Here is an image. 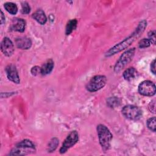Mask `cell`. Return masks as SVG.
<instances>
[{
    "mask_svg": "<svg viewBox=\"0 0 156 156\" xmlns=\"http://www.w3.org/2000/svg\"><path fill=\"white\" fill-rule=\"evenodd\" d=\"M59 144V140L57 138H52L48 143L47 151L48 152H54L56 148L57 147Z\"/></svg>",
    "mask_w": 156,
    "mask_h": 156,
    "instance_id": "ac0fdd59",
    "label": "cell"
},
{
    "mask_svg": "<svg viewBox=\"0 0 156 156\" xmlns=\"http://www.w3.org/2000/svg\"><path fill=\"white\" fill-rule=\"evenodd\" d=\"M5 73L8 79L15 83H20V79L18 73V71L15 65L10 64L5 68Z\"/></svg>",
    "mask_w": 156,
    "mask_h": 156,
    "instance_id": "30bf717a",
    "label": "cell"
},
{
    "mask_svg": "<svg viewBox=\"0 0 156 156\" xmlns=\"http://www.w3.org/2000/svg\"><path fill=\"white\" fill-rule=\"evenodd\" d=\"M151 42L150 41V40L148 38H143L141 39L139 43H138V47L140 48H148L151 46Z\"/></svg>",
    "mask_w": 156,
    "mask_h": 156,
    "instance_id": "44dd1931",
    "label": "cell"
},
{
    "mask_svg": "<svg viewBox=\"0 0 156 156\" xmlns=\"http://www.w3.org/2000/svg\"><path fill=\"white\" fill-rule=\"evenodd\" d=\"M148 39L151 42V44L155 43V30H151L148 32Z\"/></svg>",
    "mask_w": 156,
    "mask_h": 156,
    "instance_id": "603a6c76",
    "label": "cell"
},
{
    "mask_svg": "<svg viewBox=\"0 0 156 156\" xmlns=\"http://www.w3.org/2000/svg\"><path fill=\"white\" fill-rule=\"evenodd\" d=\"M4 7L6 11L12 15H16L18 12V7L13 2H7L4 4Z\"/></svg>",
    "mask_w": 156,
    "mask_h": 156,
    "instance_id": "e0dca14e",
    "label": "cell"
},
{
    "mask_svg": "<svg viewBox=\"0 0 156 156\" xmlns=\"http://www.w3.org/2000/svg\"><path fill=\"white\" fill-rule=\"evenodd\" d=\"M107 77L104 75H96L93 77L86 85V89L90 92H95L102 88L106 84Z\"/></svg>",
    "mask_w": 156,
    "mask_h": 156,
    "instance_id": "5b68a950",
    "label": "cell"
},
{
    "mask_svg": "<svg viewBox=\"0 0 156 156\" xmlns=\"http://www.w3.org/2000/svg\"><path fill=\"white\" fill-rule=\"evenodd\" d=\"M54 66V61L52 59L48 60L41 67V74L43 76L50 74Z\"/></svg>",
    "mask_w": 156,
    "mask_h": 156,
    "instance_id": "5bb4252c",
    "label": "cell"
},
{
    "mask_svg": "<svg viewBox=\"0 0 156 156\" xmlns=\"http://www.w3.org/2000/svg\"><path fill=\"white\" fill-rule=\"evenodd\" d=\"M77 25V21L76 19H71L69 20L66 24V28H65V34L66 35H69L71 34L73 31H74Z\"/></svg>",
    "mask_w": 156,
    "mask_h": 156,
    "instance_id": "2e32d148",
    "label": "cell"
},
{
    "mask_svg": "<svg viewBox=\"0 0 156 156\" xmlns=\"http://www.w3.org/2000/svg\"><path fill=\"white\" fill-rule=\"evenodd\" d=\"M79 133L76 130L71 131L66 136L60 149V153L64 154L69 149L74 146L79 141Z\"/></svg>",
    "mask_w": 156,
    "mask_h": 156,
    "instance_id": "52a82bcc",
    "label": "cell"
},
{
    "mask_svg": "<svg viewBox=\"0 0 156 156\" xmlns=\"http://www.w3.org/2000/svg\"><path fill=\"white\" fill-rule=\"evenodd\" d=\"M137 71L133 67H130L126 69L122 73V76L124 79L127 81H130L135 79L136 76Z\"/></svg>",
    "mask_w": 156,
    "mask_h": 156,
    "instance_id": "9a60e30c",
    "label": "cell"
},
{
    "mask_svg": "<svg viewBox=\"0 0 156 156\" xmlns=\"http://www.w3.org/2000/svg\"><path fill=\"white\" fill-rule=\"evenodd\" d=\"M151 71L154 74H155V60H153L151 64Z\"/></svg>",
    "mask_w": 156,
    "mask_h": 156,
    "instance_id": "484cf974",
    "label": "cell"
},
{
    "mask_svg": "<svg viewBox=\"0 0 156 156\" xmlns=\"http://www.w3.org/2000/svg\"><path fill=\"white\" fill-rule=\"evenodd\" d=\"M147 23L146 20H143L142 21H141L138 23V26L136 27L135 30L128 37L111 48L105 52V57H111L127 48L133 41H135L142 35L146 27H147Z\"/></svg>",
    "mask_w": 156,
    "mask_h": 156,
    "instance_id": "6da1fadb",
    "label": "cell"
},
{
    "mask_svg": "<svg viewBox=\"0 0 156 156\" xmlns=\"http://www.w3.org/2000/svg\"><path fill=\"white\" fill-rule=\"evenodd\" d=\"M32 18L37 21L41 25L44 24L47 21V18L45 15V13L43 10L41 9H38L35 11L32 15Z\"/></svg>",
    "mask_w": 156,
    "mask_h": 156,
    "instance_id": "4fadbf2b",
    "label": "cell"
},
{
    "mask_svg": "<svg viewBox=\"0 0 156 156\" xmlns=\"http://www.w3.org/2000/svg\"><path fill=\"white\" fill-rule=\"evenodd\" d=\"M155 85L151 80H144L141 82L138 87V92L144 96H153L155 94Z\"/></svg>",
    "mask_w": 156,
    "mask_h": 156,
    "instance_id": "ba28073f",
    "label": "cell"
},
{
    "mask_svg": "<svg viewBox=\"0 0 156 156\" xmlns=\"http://www.w3.org/2000/svg\"><path fill=\"white\" fill-rule=\"evenodd\" d=\"M25 27H26L25 20H23V18H15L12 20L10 29L11 30H13V31L23 32L25 30Z\"/></svg>",
    "mask_w": 156,
    "mask_h": 156,
    "instance_id": "8fae6325",
    "label": "cell"
},
{
    "mask_svg": "<svg viewBox=\"0 0 156 156\" xmlns=\"http://www.w3.org/2000/svg\"><path fill=\"white\" fill-rule=\"evenodd\" d=\"M36 151L35 144L28 139H24L18 143L10 151L9 155H25L35 152Z\"/></svg>",
    "mask_w": 156,
    "mask_h": 156,
    "instance_id": "3957f363",
    "label": "cell"
},
{
    "mask_svg": "<svg viewBox=\"0 0 156 156\" xmlns=\"http://www.w3.org/2000/svg\"><path fill=\"white\" fill-rule=\"evenodd\" d=\"M135 52V48H133L126 51L122 54L115 65L114 71L116 73L120 72L133 59Z\"/></svg>",
    "mask_w": 156,
    "mask_h": 156,
    "instance_id": "277c9868",
    "label": "cell"
},
{
    "mask_svg": "<svg viewBox=\"0 0 156 156\" xmlns=\"http://www.w3.org/2000/svg\"><path fill=\"white\" fill-rule=\"evenodd\" d=\"M15 44L21 49H28L32 46V41L26 37H19L15 39Z\"/></svg>",
    "mask_w": 156,
    "mask_h": 156,
    "instance_id": "7c38bea8",
    "label": "cell"
},
{
    "mask_svg": "<svg viewBox=\"0 0 156 156\" xmlns=\"http://www.w3.org/2000/svg\"><path fill=\"white\" fill-rule=\"evenodd\" d=\"M120 104V100L117 97H110L107 100V105L110 108H115Z\"/></svg>",
    "mask_w": 156,
    "mask_h": 156,
    "instance_id": "d6986e66",
    "label": "cell"
},
{
    "mask_svg": "<svg viewBox=\"0 0 156 156\" xmlns=\"http://www.w3.org/2000/svg\"><path fill=\"white\" fill-rule=\"evenodd\" d=\"M31 74L34 76H37L39 74H41V67H39L38 66H33L30 70Z\"/></svg>",
    "mask_w": 156,
    "mask_h": 156,
    "instance_id": "cb8c5ba5",
    "label": "cell"
},
{
    "mask_svg": "<svg viewBox=\"0 0 156 156\" xmlns=\"http://www.w3.org/2000/svg\"><path fill=\"white\" fill-rule=\"evenodd\" d=\"M1 50L4 55L10 57L14 52V45L8 37H4L1 43Z\"/></svg>",
    "mask_w": 156,
    "mask_h": 156,
    "instance_id": "9c48e42d",
    "label": "cell"
},
{
    "mask_svg": "<svg viewBox=\"0 0 156 156\" xmlns=\"http://www.w3.org/2000/svg\"><path fill=\"white\" fill-rule=\"evenodd\" d=\"M21 13L23 14H28L30 12V7L27 2L21 3Z\"/></svg>",
    "mask_w": 156,
    "mask_h": 156,
    "instance_id": "7402d4cb",
    "label": "cell"
},
{
    "mask_svg": "<svg viewBox=\"0 0 156 156\" xmlns=\"http://www.w3.org/2000/svg\"><path fill=\"white\" fill-rule=\"evenodd\" d=\"M122 114L125 118L130 120H138L142 116L141 110L137 106L133 105H127L121 110Z\"/></svg>",
    "mask_w": 156,
    "mask_h": 156,
    "instance_id": "8992f818",
    "label": "cell"
},
{
    "mask_svg": "<svg viewBox=\"0 0 156 156\" xmlns=\"http://www.w3.org/2000/svg\"><path fill=\"white\" fill-rule=\"evenodd\" d=\"M155 122H156L155 117H152L148 119L146 122V124L148 129L154 132H155V129H156Z\"/></svg>",
    "mask_w": 156,
    "mask_h": 156,
    "instance_id": "ffe728a7",
    "label": "cell"
},
{
    "mask_svg": "<svg viewBox=\"0 0 156 156\" xmlns=\"http://www.w3.org/2000/svg\"><path fill=\"white\" fill-rule=\"evenodd\" d=\"M96 130L99 144L102 149L104 151H108L111 146V141L113 138L112 133L108 128L102 124H98Z\"/></svg>",
    "mask_w": 156,
    "mask_h": 156,
    "instance_id": "7a4b0ae2",
    "label": "cell"
},
{
    "mask_svg": "<svg viewBox=\"0 0 156 156\" xmlns=\"http://www.w3.org/2000/svg\"><path fill=\"white\" fill-rule=\"evenodd\" d=\"M5 21V16L2 12V10H1V24H3Z\"/></svg>",
    "mask_w": 156,
    "mask_h": 156,
    "instance_id": "4316f807",
    "label": "cell"
},
{
    "mask_svg": "<svg viewBox=\"0 0 156 156\" xmlns=\"http://www.w3.org/2000/svg\"><path fill=\"white\" fill-rule=\"evenodd\" d=\"M149 111L153 113H155V99L152 100L148 105Z\"/></svg>",
    "mask_w": 156,
    "mask_h": 156,
    "instance_id": "d4e9b609",
    "label": "cell"
}]
</instances>
